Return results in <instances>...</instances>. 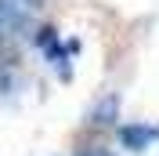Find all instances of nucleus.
I'll return each instance as SVG.
<instances>
[{
  "mask_svg": "<svg viewBox=\"0 0 159 156\" xmlns=\"http://www.w3.org/2000/svg\"><path fill=\"white\" fill-rule=\"evenodd\" d=\"M36 7H40V0H0V40L25 29L36 15Z\"/></svg>",
  "mask_w": 159,
  "mask_h": 156,
  "instance_id": "1",
  "label": "nucleus"
},
{
  "mask_svg": "<svg viewBox=\"0 0 159 156\" xmlns=\"http://www.w3.org/2000/svg\"><path fill=\"white\" fill-rule=\"evenodd\" d=\"M119 138H123V145H127V149L141 153V149H148L152 142H159V127H148V124H127L123 131H119Z\"/></svg>",
  "mask_w": 159,
  "mask_h": 156,
  "instance_id": "2",
  "label": "nucleus"
},
{
  "mask_svg": "<svg viewBox=\"0 0 159 156\" xmlns=\"http://www.w3.org/2000/svg\"><path fill=\"white\" fill-rule=\"evenodd\" d=\"M72 156H109L105 149H83V153H72Z\"/></svg>",
  "mask_w": 159,
  "mask_h": 156,
  "instance_id": "3",
  "label": "nucleus"
}]
</instances>
